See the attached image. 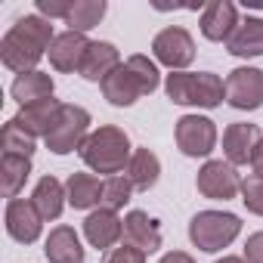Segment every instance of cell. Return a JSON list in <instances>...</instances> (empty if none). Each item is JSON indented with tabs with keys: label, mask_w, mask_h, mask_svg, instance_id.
<instances>
[{
	"label": "cell",
	"mask_w": 263,
	"mask_h": 263,
	"mask_svg": "<svg viewBox=\"0 0 263 263\" xmlns=\"http://www.w3.org/2000/svg\"><path fill=\"white\" fill-rule=\"evenodd\" d=\"M164 93L174 105L217 108L226 99V84L214 71H171L164 78Z\"/></svg>",
	"instance_id": "3957f363"
},
{
	"label": "cell",
	"mask_w": 263,
	"mask_h": 263,
	"mask_svg": "<svg viewBox=\"0 0 263 263\" xmlns=\"http://www.w3.org/2000/svg\"><path fill=\"white\" fill-rule=\"evenodd\" d=\"M0 143H4V155H22V158H31L34 149H37V140L31 134H25L22 124L16 118H10L4 124V134H0Z\"/></svg>",
	"instance_id": "4316f807"
},
{
	"label": "cell",
	"mask_w": 263,
	"mask_h": 263,
	"mask_svg": "<svg viewBox=\"0 0 263 263\" xmlns=\"http://www.w3.org/2000/svg\"><path fill=\"white\" fill-rule=\"evenodd\" d=\"M118 65H124V62H121L118 47H115V44H108V41H93V44H90V50H87V56H84L81 78H84V81H93V84H102V81H105Z\"/></svg>",
	"instance_id": "ac0fdd59"
},
{
	"label": "cell",
	"mask_w": 263,
	"mask_h": 263,
	"mask_svg": "<svg viewBox=\"0 0 263 263\" xmlns=\"http://www.w3.org/2000/svg\"><path fill=\"white\" fill-rule=\"evenodd\" d=\"M177 146L189 158H208L217 149V124L204 115H183L177 121Z\"/></svg>",
	"instance_id": "ba28073f"
},
{
	"label": "cell",
	"mask_w": 263,
	"mask_h": 263,
	"mask_svg": "<svg viewBox=\"0 0 263 263\" xmlns=\"http://www.w3.org/2000/svg\"><path fill=\"white\" fill-rule=\"evenodd\" d=\"M158 177H161V161H158V155H155L152 149H146V146L134 149L130 164H127V180L134 183V189L149 192V189L158 183Z\"/></svg>",
	"instance_id": "603a6c76"
},
{
	"label": "cell",
	"mask_w": 263,
	"mask_h": 263,
	"mask_svg": "<svg viewBox=\"0 0 263 263\" xmlns=\"http://www.w3.org/2000/svg\"><path fill=\"white\" fill-rule=\"evenodd\" d=\"M93 41H87V34H78V31H62L56 34L53 47H50V65L62 74H81V65H84V56L90 50Z\"/></svg>",
	"instance_id": "5bb4252c"
},
{
	"label": "cell",
	"mask_w": 263,
	"mask_h": 263,
	"mask_svg": "<svg viewBox=\"0 0 263 263\" xmlns=\"http://www.w3.org/2000/svg\"><path fill=\"white\" fill-rule=\"evenodd\" d=\"M241 232V220L229 211H198L189 220V241L204 251V254H217L223 248H229Z\"/></svg>",
	"instance_id": "277c9868"
},
{
	"label": "cell",
	"mask_w": 263,
	"mask_h": 263,
	"mask_svg": "<svg viewBox=\"0 0 263 263\" xmlns=\"http://www.w3.org/2000/svg\"><path fill=\"white\" fill-rule=\"evenodd\" d=\"M251 167H254L257 177H263V140H260V146H257V152H254V158H251Z\"/></svg>",
	"instance_id": "e575fe53"
},
{
	"label": "cell",
	"mask_w": 263,
	"mask_h": 263,
	"mask_svg": "<svg viewBox=\"0 0 263 263\" xmlns=\"http://www.w3.org/2000/svg\"><path fill=\"white\" fill-rule=\"evenodd\" d=\"M62 105H65V102H59V99H53V96H50V99H41V102H31V105H22V108H19L16 121L22 124L25 134H31V137L37 140V137H47L50 130H53V124H56Z\"/></svg>",
	"instance_id": "e0dca14e"
},
{
	"label": "cell",
	"mask_w": 263,
	"mask_h": 263,
	"mask_svg": "<svg viewBox=\"0 0 263 263\" xmlns=\"http://www.w3.org/2000/svg\"><path fill=\"white\" fill-rule=\"evenodd\" d=\"M158 263H195V260H192V254H186V251H167Z\"/></svg>",
	"instance_id": "836d02e7"
},
{
	"label": "cell",
	"mask_w": 263,
	"mask_h": 263,
	"mask_svg": "<svg viewBox=\"0 0 263 263\" xmlns=\"http://www.w3.org/2000/svg\"><path fill=\"white\" fill-rule=\"evenodd\" d=\"M127 65L134 68V74L143 81V87H146V96H149V93H155V90L161 87V71H158L155 59H149V56H143V53H134V56L127 59Z\"/></svg>",
	"instance_id": "f1b7e54d"
},
{
	"label": "cell",
	"mask_w": 263,
	"mask_h": 263,
	"mask_svg": "<svg viewBox=\"0 0 263 263\" xmlns=\"http://www.w3.org/2000/svg\"><path fill=\"white\" fill-rule=\"evenodd\" d=\"M130 195H134V183L127 180V174H115V177H105V192H102V208L108 211H121Z\"/></svg>",
	"instance_id": "83f0119b"
},
{
	"label": "cell",
	"mask_w": 263,
	"mask_h": 263,
	"mask_svg": "<svg viewBox=\"0 0 263 263\" xmlns=\"http://www.w3.org/2000/svg\"><path fill=\"white\" fill-rule=\"evenodd\" d=\"M241 201H245V208H248L251 214L263 217V177L248 174V177L241 180Z\"/></svg>",
	"instance_id": "f546056e"
},
{
	"label": "cell",
	"mask_w": 263,
	"mask_h": 263,
	"mask_svg": "<svg viewBox=\"0 0 263 263\" xmlns=\"http://www.w3.org/2000/svg\"><path fill=\"white\" fill-rule=\"evenodd\" d=\"M102 192H105V180H99L93 174H71L65 180V195H68V204L74 211L102 208Z\"/></svg>",
	"instance_id": "d6986e66"
},
{
	"label": "cell",
	"mask_w": 263,
	"mask_h": 263,
	"mask_svg": "<svg viewBox=\"0 0 263 263\" xmlns=\"http://www.w3.org/2000/svg\"><path fill=\"white\" fill-rule=\"evenodd\" d=\"M195 189L211 201H229L241 192V174L235 164H229L223 158H211L201 164V171L195 177Z\"/></svg>",
	"instance_id": "52a82bcc"
},
{
	"label": "cell",
	"mask_w": 263,
	"mask_h": 263,
	"mask_svg": "<svg viewBox=\"0 0 263 263\" xmlns=\"http://www.w3.org/2000/svg\"><path fill=\"white\" fill-rule=\"evenodd\" d=\"M90 124H93V118H90V111L84 105L65 102L62 111H59V118H56V124H53V130L44 137V143H47V149L53 155H71L74 149L81 152V146L93 134Z\"/></svg>",
	"instance_id": "5b68a950"
},
{
	"label": "cell",
	"mask_w": 263,
	"mask_h": 263,
	"mask_svg": "<svg viewBox=\"0 0 263 263\" xmlns=\"http://www.w3.org/2000/svg\"><path fill=\"white\" fill-rule=\"evenodd\" d=\"M201 34L211 44H226L235 28H238V10L232 0H211V4L201 7V19H198Z\"/></svg>",
	"instance_id": "8fae6325"
},
{
	"label": "cell",
	"mask_w": 263,
	"mask_h": 263,
	"mask_svg": "<svg viewBox=\"0 0 263 263\" xmlns=\"http://www.w3.org/2000/svg\"><path fill=\"white\" fill-rule=\"evenodd\" d=\"M263 134L257 124H248V121H235L223 130V155L229 164H251L257 146H260Z\"/></svg>",
	"instance_id": "7c38bea8"
},
{
	"label": "cell",
	"mask_w": 263,
	"mask_h": 263,
	"mask_svg": "<svg viewBox=\"0 0 263 263\" xmlns=\"http://www.w3.org/2000/svg\"><path fill=\"white\" fill-rule=\"evenodd\" d=\"M84 238H87L96 251H111V248H118V241L124 238V220L118 217V211L96 208V211H90L87 220H84Z\"/></svg>",
	"instance_id": "4fadbf2b"
},
{
	"label": "cell",
	"mask_w": 263,
	"mask_h": 263,
	"mask_svg": "<svg viewBox=\"0 0 263 263\" xmlns=\"http://www.w3.org/2000/svg\"><path fill=\"white\" fill-rule=\"evenodd\" d=\"M130 155H134V146H130V137L115 124H102L87 137V143L81 146V161L93 171V174H105L115 177L121 171H127Z\"/></svg>",
	"instance_id": "7a4b0ae2"
},
{
	"label": "cell",
	"mask_w": 263,
	"mask_h": 263,
	"mask_svg": "<svg viewBox=\"0 0 263 263\" xmlns=\"http://www.w3.org/2000/svg\"><path fill=\"white\" fill-rule=\"evenodd\" d=\"M28 177H31V158H22V155L0 158V189H4L7 198H19Z\"/></svg>",
	"instance_id": "d4e9b609"
},
{
	"label": "cell",
	"mask_w": 263,
	"mask_h": 263,
	"mask_svg": "<svg viewBox=\"0 0 263 263\" xmlns=\"http://www.w3.org/2000/svg\"><path fill=\"white\" fill-rule=\"evenodd\" d=\"M245 263H263V232L248 235V241H245Z\"/></svg>",
	"instance_id": "d6a6232c"
},
{
	"label": "cell",
	"mask_w": 263,
	"mask_h": 263,
	"mask_svg": "<svg viewBox=\"0 0 263 263\" xmlns=\"http://www.w3.org/2000/svg\"><path fill=\"white\" fill-rule=\"evenodd\" d=\"M44 254L50 263H84V245H81V235L71 229V226H56L50 229L47 241H44Z\"/></svg>",
	"instance_id": "ffe728a7"
},
{
	"label": "cell",
	"mask_w": 263,
	"mask_h": 263,
	"mask_svg": "<svg viewBox=\"0 0 263 263\" xmlns=\"http://www.w3.org/2000/svg\"><path fill=\"white\" fill-rule=\"evenodd\" d=\"M124 241L134 245L146 254L161 248V226L155 217H149L146 211H130L124 217Z\"/></svg>",
	"instance_id": "2e32d148"
},
{
	"label": "cell",
	"mask_w": 263,
	"mask_h": 263,
	"mask_svg": "<svg viewBox=\"0 0 263 263\" xmlns=\"http://www.w3.org/2000/svg\"><path fill=\"white\" fill-rule=\"evenodd\" d=\"M152 56H155V62L167 65L171 71H186L195 62V41L183 25H167L155 34Z\"/></svg>",
	"instance_id": "8992f818"
},
{
	"label": "cell",
	"mask_w": 263,
	"mask_h": 263,
	"mask_svg": "<svg viewBox=\"0 0 263 263\" xmlns=\"http://www.w3.org/2000/svg\"><path fill=\"white\" fill-rule=\"evenodd\" d=\"M4 226L7 235L19 245H34L44 232V217L37 214L31 198H10L7 201V214H4Z\"/></svg>",
	"instance_id": "30bf717a"
},
{
	"label": "cell",
	"mask_w": 263,
	"mask_h": 263,
	"mask_svg": "<svg viewBox=\"0 0 263 263\" xmlns=\"http://www.w3.org/2000/svg\"><path fill=\"white\" fill-rule=\"evenodd\" d=\"M226 102L238 111L263 108V68L241 65L226 78Z\"/></svg>",
	"instance_id": "9c48e42d"
},
{
	"label": "cell",
	"mask_w": 263,
	"mask_h": 263,
	"mask_svg": "<svg viewBox=\"0 0 263 263\" xmlns=\"http://www.w3.org/2000/svg\"><path fill=\"white\" fill-rule=\"evenodd\" d=\"M214 263H245V257H223V260H214Z\"/></svg>",
	"instance_id": "d590c367"
},
{
	"label": "cell",
	"mask_w": 263,
	"mask_h": 263,
	"mask_svg": "<svg viewBox=\"0 0 263 263\" xmlns=\"http://www.w3.org/2000/svg\"><path fill=\"white\" fill-rule=\"evenodd\" d=\"M99 87H102V96H105L111 105H118V108H127V105H134L140 96H146L143 81L134 74V68H130L127 62L118 65Z\"/></svg>",
	"instance_id": "9a60e30c"
},
{
	"label": "cell",
	"mask_w": 263,
	"mask_h": 263,
	"mask_svg": "<svg viewBox=\"0 0 263 263\" xmlns=\"http://www.w3.org/2000/svg\"><path fill=\"white\" fill-rule=\"evenodd\" d=\"M71 4L74 0H37V16H44V19H68V13H71Z\"/></svg>",
	"instance_id": "1f68e13d"
},
{
	"label": "cell",
	"mask_w": 263,
	"mask_h": 263,
	"mask_svg": "<svg viewBox=\"0 0 263 263\" xmlns=\"http://www.w3.org/2000/svg\"><path fill=\"white\" fill-rule=\"evenodd\" d=\"M56 34H53V22L31 13L16 19V25H10V31L0 41V59L13 74H28L37 71V62L50 53Z\"/></svg>",
	"instance_id": "6da1fadb"
},
{
	"label": "cell",
	"mask_w": 263,
	"mask_h": 263,
	"mask_svg": "<svg viewBox=\"0 0 263 263\" xmlns=\"http://www.w3.org/2000/svg\"><path fill=\"white\" fill-rule=\"evenodd\" d=\"M226 50L238 59H257L263 56V19L260 16H248L238 22L235 34L226 41Z\"/></svg>",
	"instance_id": "44dd1931"
},
{
	"label": "cell",
	"mask_w": 263,
	"mask_h": 263,
	"mask_svg": "<svg viewBox=\"0 0 263 263\" xmlns=\"http://www.w3.org/2000/svg\"><path fill=\"white\" fill-rule=\"evenodd\" d=\"M146 251H140V248H134V245H118V248H111V251H105V257H102V263H146Z\"/></svg>",
	"instance_id": "4dcf8cb0"
},
{
	"label": "cell",
	"mask_w": 263,
	"mask_h": 263,
	"mask_svg": "<svg viewBox=\"0 0 263 263\" xmlns=\"http://www.w3.org/2000/svg\"><path fill=\"white\" fill-rule=\"evenodd\" d=\"M56 90L53 78L47 71H28V74H16V81L10 84V93L19 105H31V102H41V99H50Z\"/></svg>",
	"instance_id": "cb8c5ba5"
},
{
	"label": "cell",
	"mask_w": 263,
	"mask_h": 263,
	"mask_svg": "<svg viewBox=\"0 0 263 263\" xmlns=\"http://www.w3.org/2000/svg\"><path fill=\"white\" fill-rule=\"evenodd\" d=\"M105 10H108L105 0H74V4H71V13H68V19H65V25H68V31L87 34V31H93V28L102 22Z\"/></svg>",
	"instance_id": "484cf974"
},
{
	"label": "cell",
	"mask_w": 263,
	"mask_h": 263,
	"mask_svg": "<svg viewBox=\"0 0 263 263\" xmlns=\"http://www.w3.org/2000/svg\"><path fill=\"white\" fill-rule=\"evenodd\" d=\"M31 201H34V208H37V214H41L44 220H59L62 211H65L68 195H65V186H62L53 174H47V177L37 180V186H34V192H31Z\"/></svg>",
	"instance_id": "7402d4cb"
}]
</instances>
